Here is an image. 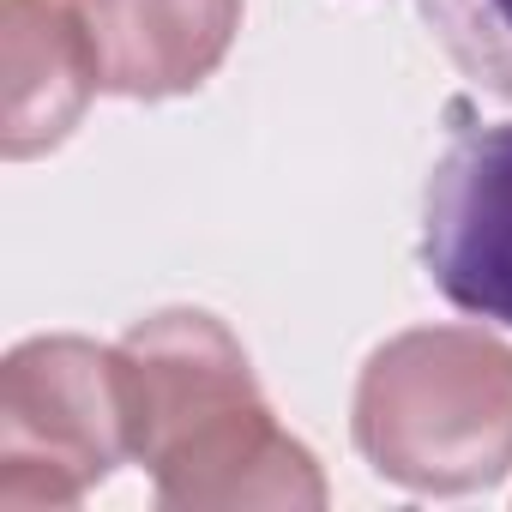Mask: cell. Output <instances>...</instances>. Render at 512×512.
<instances>
[{
  "label": "cell",
  "mask_w": 512,
  "mask_h": 512,
  "mask_svg": "<svg viewBox=\"0 0 512 512\" xmlns=\"http://www.w3.org/2000/svg\"><path fill=\"white\" fill-rule=\"evenodd\" d=\"M416 247L452 308L512 332V121H476L446 139L422 181Z\"/></svg>",
  "instance_id": "6da1fadb"
},
{
  "label": "cell",
  "mask_w": 512,
  "mask_h": 512,
  "mask_svg": "<svg viewBox=\"0 0 512 512\" xmlns=\"http://www.w3.org/2000/svg\"><path fill=\"white\" fill-rule=\"evenodd\" d=\"M446 61L488 97L512 103V0H416Z\"/></svg>",
  "instance_id": "7a4b0ae2"
}]
</instances>
